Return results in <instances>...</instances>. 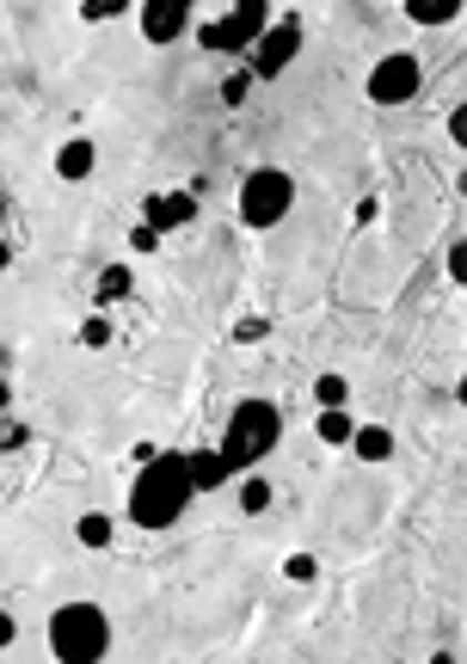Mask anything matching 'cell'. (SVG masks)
<instances>
[{"label":"cell","mask_w":467,"mask_h":664,"mask_svg":"<svg viewBox=\"0 0 467 664\" xmlns=\"http://www.w3.org/2000/svg\"><path fill=\"white\" fill-rule=\"evenodd\" d=\"M283 443V406L265 394L241 400V406L227 412V425H222V443H215V455L227 462V474L241 480L253 474V467H265V455Z\"/></svg>","instance_id":"2"},{"label":"cell","mask_w":467,"mask_h":664,"mask_svg":"<svg viewBox=\"0 0 467 664\" xmlns=\"http://www.w3.org/2000/svg\"><path fill=\"white\" fill-rule=\"evenodd\" d=\"M375 215H382V203H375V198H357V210H351V222H357V228H375Z\"/></svg>","instance_id":"29"},{"label":"cell","mask_w":467,"mask_h":664,"mask_svg":"<svg viewBox=\"0 0 467 664\" xmlns=\"http://www.w3.org/2000/svg\"><path fill=\"white\" fill-rule=\"evenodd\" d=\"M351 431H357V419H351L345 406H321V412H314V437H321L326 450H345Z\"/></svg>","instance_id":"16"},{"label":"cell","mask_w":467,"mask_h":664,"mask_svg":"<svg viewBox=\"0 0 467 664\" xmlns=\"http://www.w3.org/2000/svg\"><path fill=\"white\" fill-rule=\"evenodd\" d=\"M50 658L55 664H105L111 652V615L99 610V603L74 597L62 603V610H50Z\"/></svg>","instance_id":"3"},{"label":"cell","mask_w":467,"mask_h":664,"mask_svg":"<svg viewBox=\"0 0 467 664\" xmlns=\"http://www.w3.org/2000/svg\"><path fill=\"white\" fill-rule=\"evenodd\" d=\"M400 7H406V19H413L418 31H443V26L461 19V0H400Z\"/></svg>","instance_id":"15"},{"label":"cell","mask_w":467,"mask_h":664,"mask_svg":"<svg viewBox=\"0 0 467 664\" xmlns=\"http://www.w3.org/2000/svg\"><path fill=\"white\" fill-rule=\"evenodd\" d=\"M290 210H295V179L283 173V167H253V173L241 179V222L253 228V234H271Z\"/></svg>","instance_id":"4"},{"label":"cell","mask_w":467,"mask_h":664,"mask_svg":"<svg viewBox=\"0 0 467 664\" xmlns=\"http://www.w3.org/2000/svg\"><path fill=\"white\" fill-rule=\"evenodd\" d=\"M135 0H81V19L87 26H105V19H123Z\"/></svg>","instance_id":"24"},{"label":"cell","mask_w":467,"mask_h":664,"mask_svg":"<svg viewBox=\"0 0 467 664\" xmlns=\"http://www.w3.org/2000/svg\"><path fill=\"white\" fill-rule=\"evenodd\" d=\"M271 505H277V486H271L258 467H253V474H241V511H246V517H265Z\"/></svg>","instance_id":"17"},{"label":"cell","mask_w":467,"mask_h":664,"mask_svg":"<svg viewBox=\"0 0 467 664\" xmlns=\"http://www.w3.org/2000/svg\"><path fill=\"white\" fill-rule=\"evenodd\" d=\"M74 339H81L87 351H111V345H118V332H111V314H99V308H93V314L81 320V332H74Z\"/></svg>","instance_id":"18"},{"label":"cell","mask_w":467,"mask_h":664,"mask_svg":"<svg viewBox=\"0 0 467 664\" xmlns=\"http://www.w3.org/2000/svg\"><path fill=\"white\" fill-rule=\"evenodd\" d=\"M0 370H7V345H0Z\"/></svg>","instance_id":"34"},{"label":"cell","mask_w":467,"mask_h":664,"mask_svg":"<svg viewBox=\"0 0 467 664\" xmlns=\"http://www.w3.org/2000/svg\"><path fill=\"white\" fill-rule=\"evenodd\" d=\"M130 290H135V271L130 265H105V271H99V283H93V308H99V314H111L118 302H130Z\"/></svg>","instance_id":"14"},{"label":"cell","mask_w":467,"mask_h":664,"mask_svg":"<svg viewBox=\"0 0 467 664\" xmlns=\"http://www.w3.org/2000/svg\"><path fill=\"white\" fill-rule=\"evenodd\" d=\"M191 499L197 492H191V474H185V450H161L130 480V523L135 530H173L191 511Z\"/></svg>","instance_id":"1"},{"label":"cell","mask_w":467,"mask_h":664,"mask_svg":"<svg viewBox=\"0 0 467 664\" xmlns=\"http://www.w3.org/2000/svg\"><path fill=\"white\" fill-rule=\"evenodd\" d=\"M93 167H99V142H93V135H68V142L55 148V179H68V185L93 179Z\"/></svg>","instance_id":"10"},{"label":"cell","mask_w":467,"mask_h":664,"mask_svg":"<svg viewBox=\"0 0 467 664\" xmlns=\"http://www.w3.org/2000/svg\"><path fill=\"white\" fill-rule=\"evenodd\" d=\"M197 43L210 56H246L253 50V31H246L234 13H222V19H210V26H197Z\"/></svg>","instance_id":"9"},{"label":"cell","mask_w":467,"mask_h":664,"mask_svg":"<svg viewBox=\"0 0 467 664\" xmlns=\"http://www.w3.org/2000/svg\"><path fill=\"white\" fill-rule=\"evenodd\" d=\"M7 412H13V382L0 375V419H7Z\"/></svg>","instance_id":"32"},{"label":"cell","mask_w":467,"mask_h":664,"mask_svg":"<svg viewBox=\"0 0 467 664\" xmlns=\"http://www.w3.org/2000/svg\"><path fill=\"white\" fill-rule=\"evenodd\" d=\"M197 203H203V198H191L185 185L148 191V198H142V222H148V228H161V234H179V228L197 222Z\"/></svg>","instance_id":"7"},{"label":"cell","mask_w":467,"mask_h":664,"mask_svg":"<svg viewBox=\"0 0 467 664\" xmlns=\"http://www.w3.org/2000/svg\"><path fill=\"white\" fill-rule=\"evenodd\" d=\"M283 579H290V585H314V579H321V560L307 554V547H295V554L283 560Z\"/></svg>","instance_id":"22"},{"label":"cell","mask_w":467,"mask_h":664,"mask_svg":"<svg viewBox=\"0 0 467 664\" xmlns=\"http://www.w3.org/2000/svg\"><path fill=\"white\" fill-rule=\"evenodd\" d=\"M345 400H351V382L338 370H326L321 382H314V406H345Z\"/></svg>","instance_id":"23"},{"label":"cell","mask_w":467,"mask_h":664,"mask_svg":"<svg viewBox=\"0 0 467 664\" xmlns=\"http://www.w3.org/2000/svg\"><path fill=\"white\" fill-rule=\"evenodd\" d=\"M13 640H19V622H13V615H7V610H0V652L13 646Z\"/></svg>","instance_id":"31"},{"label":"cell","mask_w":467,"mask_h":664,"mask_svg":"<svg viewBox=\"0 0 467 664\" xmlns=\"http://www.w3.org/2000/svg\"><path fill=\"white\" fill-rule=\"evenodd\" d=\"M449 283H467V234L449 240Z\"/></svg>","instance_id":"27"},{"label":"cell","mask_w":467,"mask_h":664,"mask_svg":"<svg viewBox=\"0 0 467 664\" xmlns=\"http://www.w3.org/2000/svg\"><path fill=\"white\" fill-rule=\"evenodd\" d=\"M227 13L241 19V26L253 31V38H258V31L271 26V19H277V13H271V0H234V7H227Z\"/></svg>","instance_id":"21"},{"label":"cell","mask_w":467,"mask_h":664,"mask_svg":"<svg viewBox=\"0 0 467 664\" xmlns=\"http://www.w3.org/2000/svg\"><path fill=\"white\" fill-rule=\"evenodd\" d=\"M227 339H234L241 351H253V345H265V339H271V320H265V314H241Z\"/></svg>","instance_id":"19"},{"label":"cell","mask_w":467,"mask_h":664,"mask_svg":"<svg viewBox=\"0 0 467 664\" xmlns=\"http://www.w3.org/2000/svg\"><path fill=\"white\" fill-rule=\"evenodd\" d=\"M161 247H166V234H161V228H148V222H135V228H130V253H135V259L161 253Z\"/></svg>","instance_id":"25"},{"label":"cell","mask_w":467,"mask_h":664,"mask_svg":"<svg viewBox=\"0 0 467 664\" xmlns=\"http://www.w3.org/2000/svg\"><path fill=\"white\" fill-rule=\"evenodd\" d=\"M0 210H7V203H0Z\"/></svg>","instance_id":"36"},{"label":"cell","mask_w":467,"mask_h":664,"mask_svg":"<svg viewBox=\"0 0 467 664\" xmlns=\"http://www.w3.org/2000/svg\"><path fill=\"white\" fill-rule=\"evenodd\" d=\"M74 542H81L87 554H105V547L118 542V517H111V511H81V517H74Z\"/></svg>","instance_id":"13"},{"label":"cell","mask_w":467,"mask_h":664,"mask_svg":"<svg viewBox=\"0 0 467 664\" xmlns=\"http://www.w3.org/2000/svg\"><path fill=\"white\" fill-rule=\"evenodd\" d=\"M430 664H455V652H430Z\"/></svg>","instance_id":"33"},{"label":"cell","mask_w":467,"mask_h":664,"mask_svg":"<svg viewBox=\"0 0 467 664\" xmlns=\"http://www.w3.org/2000/svg\"><path fill=\"white\" fill-rule=\"evenodd\" d=\"M418 93H425V62H418L413 50H387L382 62L363 74V99H369V105H382V111L413 105Z\"/></svg>","instance_id":"5"},{"label":"cell","mask_w":467,"mask_h":664,"mask_svg":"<svg viewBox=\"0 0 467 664\" xmlns=\"http://www.w3.org/2000/svg\"><path fill=\"white\" fill-rule=\"evenodd\" d=\"M191 7L197 0H142V43H154V50L179 43L191 31Z\"/></svg>","instance_id":"8"},{"label":"cell","mask_w":467,"mask_h":664,"mask_svg":"<svg viewBox=\"0 0 467 664\" xmlns=\"http://www.w3.org/2000/svg\"><path fill=\"white\" fill-rule=\"evenodd\" d=\"M185 474H191V492H197V499H203V492H222L227 480H234V474H227V462L215 455V443H210V450H185Z\"/></svg>","instance_id":"11"},{"label":"cell","mask_w":467,"mask_h":664,"mask_svg":"<svg viewBox=\"0 0 467 664\" xmlns=\"http://www.w3.org/2000/svg\"><path fill=\"white\" fill-rule=\"evenodd\" d=\"M26 443H31V425H26V419H0V455L26 450Z\"/></svg>","instance_id":"26"},{"label":"cell","mask_w":467,"mask_h":664,"mask_svg":"<svg viewBox=\"0 0 467 664\" xmlns=\"http://www.w3.org/2000/svg\"><path fill=\"white\" fill-rule=\"evenodd\" d=\"M443 130H449V142H455V148H467V99L449 111V123H443Z\"/></svg>","instance_id":"28"},{"label":"cell","mask_w":467,"mask_h":664,"mask_svg":"<svg viewBox=\"0 0 467 664\" xmlns=\"http://www.w3.org/2000/svg\"><path fill=\"white\" fill-rule=\"evenodd\" d=\"M295 56H302V19L283 13V19H271V26L253 38V50H246V74H253L258 87H265V80L290 74Z\"/></svg>","instance_id":"6"},{"label":"cell","mask_w":467,"mask_h":664,"mask_svg":"<svg viewBox=\"0 0 467 664\" xmlns=\"http://www.w3.org/2000/svg\"><path fill=\"white\" fill-rule=\"evenodd\" d=\"M345 450L357 455V462L382 467V462H394V450H400V443H394V431H387V425H357V431H351V443H345Z\"/></svg>","instance_id":"12"},{"label":"cell","mask_w":467,"mask_h":664,"mask_svg":"<svg viewBox=\"0 0 467 664\" xmlns=\"http://www.w3.org/2000/svg\"><path fill=\"white\" fill-rule=\"evenodd\" d=\"M253 87H258V80L246 74V68H234V74H222V105H227V111H241L246 99H253Z\"/></svg>","instance_id":"20"},{"label":"cell","mask_w":467,"mask_h":664,"mask_svg":"<svg viewBox=\"0 0 467 664\" xmlns=\"http://www.w3.org/2000/svg\"><path fill=\"white\" fill-rule=\"evenodd\" d=\"M74 7H81V0H74Z\"/></svg>","instance_id":"35"},{"label":"cell","mask_w":467,"mask_h":664,"mask_svg":"<svg viewBox=\"0 0 467 664\" xmlns=\"http://www.w3.org/2000/svg\"><path fill=\"white\" fill-rule=\"evenodd\" d=\"M13 259H19V240L0 234V271H13Z\"/></svg>","instance_id":"30"}]
</instances>
